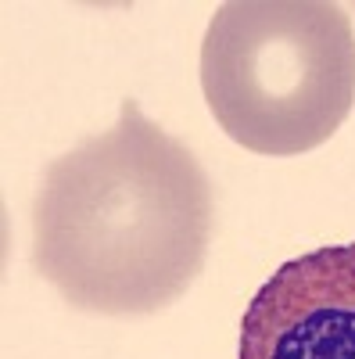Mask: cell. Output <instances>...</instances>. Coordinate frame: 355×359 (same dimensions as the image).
<instances>
[{
	"mask_svg": "<svg viewBox=\"0 0 355 359\" xmlns=\"http://www.w3.org/2000/svg\"><path fill=\"white\" fill-rule=\"evenodd\" d=\"M212 187L194 151L137 101L118 123L47 165L33 212V266L72 309L140 316L201 273Z\"/></svg>",
	"mask_w": 355,
	"mask_h": 359,
	"instance_id": "cell-1",
	"label": "cell"
},
{
	"mask_svg": "<svg viewBox=\"0 0 355 359\" xmlns=\"http://www.w3.org/2000/svg\"><path fill=\"white\" fill-rule=\"evenodd\" d=\"M201 90L219 130L248 151H312L355 104L351 18L327 0H230L201 43Z\"/></svg>",
	"mask_w": 355,
	"mask_h": 359,
	"instance_id": "cell-2",
	"label": "cell"
},
{
	"mask_svg": "<svg viewBox=\"0 0 355 359\" xmlns=\"http://www.w3.org/2000/svg\"><path fill=\"white\" fill-rule=\"evenodd\" d=\"M237 359H355V245L284 262L248 302Z\"/></svg>",
	"mask_w": 355,
	"mask_h": 359,
	"instance_id": "cell-3",
	"label": "cell"
}]
</instances>
